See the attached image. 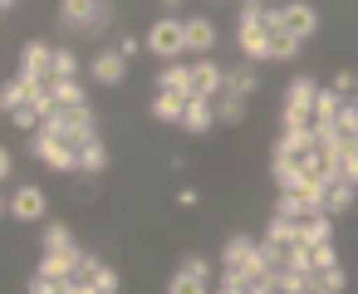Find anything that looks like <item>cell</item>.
Here are the masks:
<instances>
[{"label": "cell", "mask_w": 358, "mask_h": 294, "mask_svg": "<svg viewBox=\"0 0 358 294\" xmlns=\"http://www.w3.org/2000/svg\"><path fill=\"white\" fill-rule=\"evenodd\" d=\"M79 152V172H89V177H99L103 167H108V147H103V138H89L84 147H74Z\"/></svg>", "instance_id": "cell-15"}, {"label": "cell", "mask_w": 358, "mask_h": 294, "mask_svg": "<svg viewBox=\"0 0 358 294\" xmlns=\"http://www.w3.org/2000/svg\"><path fill=\"white\" fill-rule=\"evenodd\" d=\"M353 84H358V74H348V69L334 79V89H338V94H353Z\"/></svg>", "instance_id": "cell-33"}, {"label": "cell", "mask_w": 358, "mask_h": 294, "mask_svg": "<svg viewBox=\"0 0 358 294\" xmlns=\"http://www.w3.org/2000/svg\"><path fill=\"white\" fill-rule=\"evenodd\" d=\"M270 59L275 64H294L299 59V40L285 35V30H270Z\"/></svg>", "instance_id": "cell-19"}, {"label": "cell", "mask_w": 358, "mask_h": 294, "mask_svg": "<svg viewBox=\"0 0 358 294\" xmlns=\"http://www.w3.org/2000/svg\"><path fill=\"white\" fill-rule=\"evenodd\" d=\"M294 235H299V221L294 216H270V226H265V240H275V245H294Z\"/></svg>", "instance_id": "cell-21"}, {"label": "cell", "mask_w": 358, "mask_h": 294, "mask_svg": "<svg viewBox=\"0 0 358 294\" xmlns=\"http://www.w3.org/2000/svg\"><path fill=\"white\" fill-rule=\"evenodd\" d=\"M280 30L304 45V40L319 30V10L309 6V0H289V6H280Z\"/></svg>", "instance_id": "cell-4"}, {"label": "cell", "mask_w": 358, "mask_h": 294, "mask_svg": "<svg viewBox=\"0 0 358 294\" xmlns=\"http://www.w3.org/2000/svg\"><path fill=\"white\" fill-rule=\"evenodd\" d=\"M157 89H172V94H192V64H177V59H167V69L157 74Z\"/></svg>", "instance_id": "cell-16"}, {"label": "cell", "mask_w": 358, "mask_h": 294, "mask_svg": "<svg viewBox=\"0 0 358 294\" xmlns=\"http://www.w3.org/2000/svg\"><path fill=\"white\" fill-rule=\"evenodd\" d=\"M113 289H118V274H113L108 265H99V270L84 279V294H113Z\"/></svg>", "instance_id": "cell-26"}, {"label": "cell", "mask_w": 358, "mask_h": 294, "mask_svg": "<svg viewBox=\"0 0 358 294\" xmlns=\"http://www.w3.org/2000/svg\"><path fill=\"white\" fill-rule=\"evenodd\" d=\"M216 118H221L226 128H231V123H241V118H245V98H241V94H226V98L216 94Z\"/></svg>", "instance_id": "cell-25"}, {"label": "cell", "mask_w": 358, "mask_h": 294, "mask_svg": "<svg viewBox=\"0 0 358 294\" xmlns=\"http://www.w3.org/2000/svg\"><path fill=\"white\" fill-rule=\"evenodd\" d=\"M123 74H128V59L118 50H99L94 54V79L99 84H123Z\"/></svg>", "instance_id": "cell-12"}, {"label": "cell", "mask_w": 358, "mask_h": 294, "mask_svg": "<svg viewBox=\"0 0 358 294\" xmlns=\"http://www.w3.org/2000/svg\"><path fill=\"white\" fill-rule=\"evenodd\" d=\"M0 216H10V201H6V196H0Z\"/></svg>", "instance_id": "cell-36"}, {"label": "cell", "mask_w": 358, "mask_h": 294, "mask_svg": "<svg viewBox=\"0 0 358 294\" xmlns=\"http://www.w3.org/2000/svg\"><path fill=\"white\" fill-rule=\"evenodd\" d=\"M50 79H79V59H74V50H55Z\"/></svg>", "instance_id": "cell-27"}, {"label": "cell", "mask_w": 358, "mask_h": 294, "mask_svg": "<svg viewBox=\"0 0 358 294\" xmlns=\"http://www.w3.org/2000/svg\"><path fill=\"white\" fill-rule=\"evenodd\" d=\"M182 50H187L192 59H206V54L216 50V25H211L206 15H187V20H182Z\"/></svg>", "instance_id": "cell-5"}, {"label": "cell", "mask_w": 358, "mask_h": 294, "mask_svg": "<svg viewBox=\"0 0 358 294\" xmlns=\"http://www.w3.org/2000/svg\"><path fill=\"white\" fill-rule=\"evenodd\" d=\"M334 128L343 133V138H358V103H338V118H334Z\"/></svg>", "instance_id": "cell-28"}, {"label": "cell", "mask_w": 358, "mask_h": 294, "mask_svg": "<svg viewBox=\"0 0 358 294\" xmlns=\"http://www.w3.org/2000/svg\"><path fill=\"white\" fill-rule=\"evenodd\" d=\"M79 245H64V250H45V260H40V270L35 274H50V279H69L74 270H79Z\"/></svg>", "instance_id": "cell-7"}, {"label": "cell", "mask_w": 358, "mask_h": 294, "mask_svg": "<svg viewBox=\"0 0 358 294\" xmlns=\"http://www.w3.org/2000/svg\"><path fill=\"white\" fill-rule=\"evenodd\" d=\"M319 289L324 294H338V289H348V274L338 265H329V270H319Z\"/></svg>", "instance_id": "cell-31"}, {"label": "cell", "mask_w": 358, "mask_h": 294, "mask_svg": "<svg viewBox=\"0 0 358 294\" xmlns=\"http://www.w3.org/2000/svg\"><path fill=\"white\" fill-rule=\"evenodd\" d=\"M0 10H15V0H0Z\"/></svg>", "instance_id": "cell-37"}, {"label": "cell", "mask_w": 358, "mask_h": 294, "mask_svg": "<svg viewBox=\"0 0 358 294\" xmlns=\"http://www.w3.org/2000/svg\"><path fill=\"white\" fill-rule=\"evenodd\" d=\"M94 10H99V0H64L59 20H64L69 30H79V35H84V30H89V15H94Z\"/></svg>", "instance_id": "cell-18"}, {"label": "cell", "mask_w": 358, "mask_h": 294, "mask_svg": "<svg viewBox=\"0 0 358 294\" xmlns=\"http://www.w3.org/2000/svg\"><path fill=\"white\" fill-rule=\"evenodd\" d=\"M64 245H74V235H69V226H59V221H50V226H45V250H64Z\"/></svg>", "instance_id": "cell-30"}, {"label": "cell", "mask_w": 358, "mask_h": 294, "mask_svg": "<svg viewBox=\"0 0 358 294\" xmlns=\"http://www.w3.org/2000/svg\"><path fill=\"white\" fill-rule=\"evenodd\" d=\"M10 216H15V221H45V191H40V186H15Z\"/></svg>", "instance_id": "cell-8"}, {"label": "cell", "mask_w": 358, "mask_h": 294, "mask_svg": "<svg viewBox=\"0 0 358 294\" xmlns=\"http://www.w3.org/2000/svg\"><path fill=\"white\" fill-rule=\"evenodd\" d=\"M50 64H55V50H50V45L35 40V45L20 50V74H25V79H50Z\"/></svg>", "instance_id": "cell-9"}, {"label": "cell", "mask_w": 358, "mask_h": 294, "mask_svg": "<svg viewBox=\"0 0 358 294\" xmlns=\"http://www.w3.org/2000/svg\"><path fill=\"white\" fill-rule=\"evenodd\" d=\"M6 177H10V152L0 147V182H6Z\"/></svg>", "instance_id": "cell-35"}, {"label": "cell", "mask_w": 358, "mask_h": 294, "mask_svg": "<svg viewBox=\"0 0 358 294\" xmlns=\"http://www.w3.org/2000/svg\"><path fill=\"white\" fill-rule=\"evenodd\" d=\"M211 123H216V98L192 94V98H187V108H182V123H177V128H187V133H206Z\"/></svg>", "instance_id": "cell-6"}, {"label": "cell", "mask_w": 358, "mask_h": 294, "mask_svg": "<svg viewBox=\"0 0 358 294\" xmlns=\"http://www.w3.org/2000/svg\"><path fill=\"white\" fill-rule=\"evenodd\" d=\"M299 245H319V240H334V221H329V211H314V216H304L299 221V235H294Z\"/></svg>", "instance_id": "cell-14"}, {"label": "cell", "mask_w": 358, "mask_h": 294, "mask_svg": "<svg viewBox=\"0 0 358 294\" xmlns=\"http://www.w3.org/2000/svg\"><path fill=\"white\" fill-rule=\"evenodd\" d=\"M148 50H152L157 59H182V54H187V50H182V20H172V15L152 20V30H148Z\"/></svg>", "instance_id": "cell-3"}, {"label": "cell", "mask_w": 358, "mask_h": 294, "mask_svg": "<svg viewBox=\"0 0 358 294\" xmlns=\"http://www.w3.org/2000/svg\"><path fill=\"white\" fill-rule=\"evenodd\" d=\"M10 123H15L20 133H35V128H40V113H35L30 103H20V108H10Z\"/></svg>", "instance_id": "cell-32"}, {"label": "cell", "mask_w": 358, "mask_h": 294, "mask_svg": "<svg viewBox=\"0 0 358 294\" xmlns=\"http://www.w3.org/2000/svg\"><path fill=\"white\" fill-rule=\"evenodd\" d=\"M30 147L35 157L50 167V172H79V152L64 142V138H50V133H30Z\"/></svg>", "instance_id": "cell-2"}, {"label": "cell", "mask_w": 358, "mask_h": 294, "mask_svg": "<svg viewBox=\"0 0 358 294\" xmlns=\"http://www.w3.org/2000/svg\"><path fill=\"white\" fill-rule=\"evenodd\" d=\"M118 54H123V59H133V54H138V40H133V35H123V40H118Z\"/></svg>", "instance_id": "cell-34"}, {"label": "cell", "mask_w": 358, "mask_h": 294, "mask_svg": "<svg viewBox=\"0 0 358 294\" xmlns=\"http://www.w3.org/2000/svg\"><path fill=\"white\" fill-rule=\"evenodd\" d=\"M162 6H167V10H172V6H182V0H162Z\"/></svg>", "instance_id": "cell-38"}, {"label": "cell", "mask_w": 358, "mask_h": 294, "mask_svg": "<svg viewBox=\"0 0 358 294\" xmlns=\"http://www.w3.org/2000/svg\"><path fill=\"white\" fill-rule=\"evenodd\" d=\"M99 6H103V0H99Z\"/></svg>", "instance_id": "cell-39"}, {"label": "cell", "mask_w": 358, "mask_h": 294, "mask_svg": "<svg viewBox=\"0 0 358 294\" xmlns=\"http://www.w3.org/2000/svg\"><path fill=\"white\" fill-rule=\"evenodd\" d=\"M201 289H211V279H201V274H192L187 265L172 274V284H167V294H201Z\"/></svg>", "instance_id": "cell-23"}, {"label": "cell", "mask_w": 358, "mask_h": 294, "mask_svg": "<svg viewBox=\"0 0 358 294\" xmlns=\"http://www.w3.org/2000/svg\"><path fill=\"white\" fill-rule=\"evenodd\" d=\"M329 265H338V255H334V240H319V245H309V270H329Z\"/></svg>", "instance_id": "cell-29"}, {"label": "cell", "mask_w": 358, "mask_h": 294, "mask_svg": "<svg viewBox=\"0 0 358 294\" xmlns=\"http://www.w3.org/2000/svg\"><path fill=\"white\" fill-rule=\"evenodd\" d=\"M187 98H192V94L157 89V98H152V118H157V123H182V108H187Z\"/></svg>", "instance_id": "cell-13"}, {"label": "cell", "mask_w": 358, "mask_h": 294, "mask_svg": "<svg viewBox=\"0 0 358 294\" xmlns=\"http://www.w3.org/2000/svg\"><path fill=\"white\" fill-rule=\"evenodd\" d=\"M250 255H255V240H250V235H231V240H226V265H241V270L250 274Z\"/></svg>", "instance_id": "cell-22"}, {"label": "cell", "mask_w": 358, "mask_h": 294, "mask_svg": "<svg viewBox=\"0 0 358 294\" xmlns=\"http://www.w3.org/2000/svg\"><path fill=\"white\" fill-rule=\"evenodd\" d=\"M309 147H314V128H309V123H304V128H285V133H280V142H275V152H270V157H304V152H309Z\"/></svg>", "instance_id": "cell-11"}, {"label": "cell", "mask_w": 358, "mask_h": 294, "mask_svg": "<svg viewBox=\"0 0 358 294\" xmlns=\"http://www.w3.org/2000/svg\"><path fill=\"white\" fill-rule=\"evenodd\" d=\"M338 103H343L338 89H319V94H314V118H309V123H334V118H338Z\"/></svg>", "instance_id": "cell-20"}, {"label": "cell", "mask_w": 358, "mask_h": 294, "mask_svg": "<svg viewBox=\"0 0 358 294\" xmlns=\"http://www.w3.org/2000/svg\"><path fill=\"white\" fill-rule=\"evenodd\" d=\"M221 79H226V69H216L211 59H192V94L216 98L221 94Z\"/></svg>", "instance_id": "cell-10"}, {"label": "cell", "mask_w": 358, "mask_h": 294, "mask_svg": "<svg viewBox=\"0 0 358 294\" xmlns=\"http://www.w3.org/2000/svg\"><path fill=\"white\" fill-rule=\"evenodd\" d=\"M50 89H55V103H59V108H74V103H84V89H79V79H50Z\"/></svg>", "instance_id": "cell-24"}, {"label": "cell", "mask_w": 358, "mask_h": 294, "mask_svg": "<svg viewBox=\"0 0 358 294\" xmlns=\"http://www.w3.org/2000/svg\"><path fill=\"white\" fill-rule=\"evenodd\" d=\"M314 94H319V84L309 74L289 79V89H285V128H304L314 118Z\"/></svg>", "instance_id": "cell-1"}, {"label": "cell", "mask_w": 358, "mask_h": 294, "mask_svg": "<svg viewBox=\"0 0 358 294\" xmlns=\"http://www.w3.org/2000/svg\"><path fill=\"white\" fill-rule=\"evenodd\" d=\"M353 196H358V186L338 177V182H329V191H324V211H329V216H338V211H348V206H353Z\"/></svg>", "instance_id": "cell-17"}]
</instances>
